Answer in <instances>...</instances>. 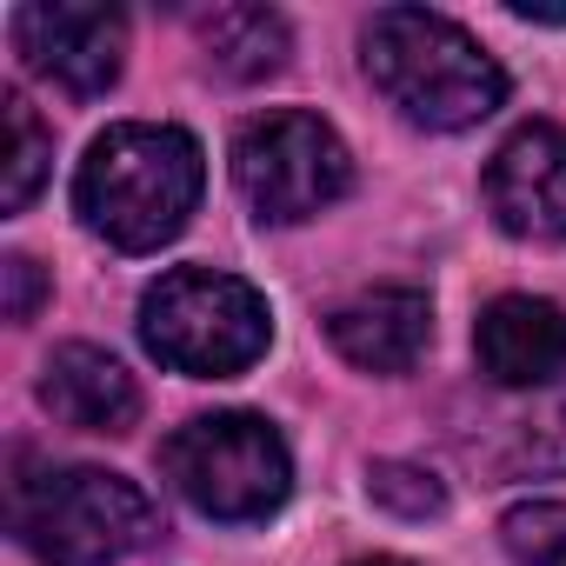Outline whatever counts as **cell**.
I'll return each mask as SVG.
<instances>
[{"label": "cell", "instance_id": "1", "mask_svg": "<svg viewBox=\"0 0 566 566\" xmlns=\"http://www.w3.org/2000/svg\"><path fill=\"white\" fill-rule=\"evenodd\" d=\"M200 187H207V160L187 127L127 120L87 147L74 174V207L107 247L154 253L187 227V213L200 207Z\"/></svg>", "mask_w": 566, "mask_h": 566}, {"label": "cell", "instance_id": "2", "mask_svg": "<svg viewBox=\"0 0 566 566\" xmlns=\"http://www.w3.org/2000/svg\"><path fill=\"white\" fill-rule=\"evenodd\" d=\"M367 74L413 127H433V134L480 127L506 101L500 61L467 28H453L447 14H427V8H380L374 14Z\"/></svg>", "mask_w": 566, "mask_h": 566}, {"label": "cell", "instance_id": "3", "mask_svg": "<svg viewBox=\"0 0 566 566\" xmlns=\"http://www.w3.org/2000/svg\"><path fill=\"white\" fill-rule=\"evenodd\" d=\"M8 513H14V539L48 566H114L160 533L154 500L107 467L28 473V460H21V473L8 486Z\"/></svg>", "mask_w": 566, "mask_h": 566}, {"label": "cell", "instance_id": "4", "mask_svg": "<svg viewBox=\"0 0 566 566\" xmlns=\"http://www.w3.org/2000/svg\"><path fill=\"white\" fill-rule=\"evenodd\" d=\"M266 294L220 266H174L140 301V340L154 360L193 380H233L266 354Z\"/></svg>", "mask_w": 566, "mask_h": 566}, {"label": "cell", "instance_id": "5", "mask_svg": "<svg viewBox=\"0 0 566 566\" xmlns=\"http://www.w3.org/2000/svg\"><path fill=\"white\" fill-rule=\"evenodd\" d=\"M160 473L180 486L187 506H200L207 520H266L280 500L294 493V460L260 413H207L187 420L167 447H160Z\"/></svg>", "mask_w": 566, "mask_h": 566}, {"label": "cell", "instance_id": "6", "mask_svg": "<svg viewBox=\"0 0 566 566\" xmlns=\"http://www.w3.org/2000/svg\"><path fill=\"white\" fill-rule=\"evenodd\" d=\"M233 180L260 220L294 227L354 187V160L321 114L280 107V114H260L233 134Z\"/></svg>", "mask_w": 566, "mask_h": 566}, {"label": "cell", "instance_id": "7", "mask_svg": "<svg viewBox=\"0 0 566 566\" xmlns=\"http://www.w3.org/2000/svg\"><path fill=\"white\" fill-rule=\"evenodd\" d=\"M14 48L21 61L54 81L74 101H94L120 81L127 54V21L120 8H87V0H61V8H21L14 14Z\"/></svg>", "mask_w": 566, "mask_h": 566}, {"label": "cell", "instance_id": "8", "mask_svg": "<svg viewBox=\"0 0 566 566\" xmlns=\"http://www.w3.org/2000/svg\"><path fill=\"white\" fill-rule=\"evenodd\" d=\"M486 207L513 240H566V134L526 120L486 160Z\"/></svg>", "mask_w": 566, "mask_h": 566}, {"label": "cell", "instance_id": "9", "mask_svg": "<svg viewBox=\"0 0 566 566\" xmlns=\"http://www.w3.org/2000/svg\"><path fill=\"white\" fill-rule=\"evenodd\" d=\"M327 340L360 374H407L433 340V307L420 287H367L347 307H334Z\"/></svg>", "mask_w": 566, "mask_h": 566}, {"label": "cell", "instance_id": "10", "mask_svg": "<svg viewBox=\"0 0 566 566\" xmlns=\"http://www.w3.org/2000/svg\"><path fill=\"white\" fill-rule=\"evenodd\" d=\"M480 367L493 387H546L566 367V314L533 294H506L473 327Z\"/></svg>", "mask_w": 566, "mask_h": 566}, {"label": "cell", "instance_id": "11", "mask_svg": "<svg viewBox=\"0 0 566 566\" xmlns=\"http://www.w3.org/2000/svg\"><path fill=\"white\" fill-rule=\"evenodd\" d=\"M41 407L61 420V427H74V433H127L134 420H140V387H134V374L114 360V354H101V347H61L54 360H48V374H41Z\"/></svg>", "mask_w": 566, "mask_h": 566}, {"label": "cell", "instance_id": "12", "mask_svg": "<svg viewBox=\"0 0 566 566\" xmlns=\"http://www.w3.org/2000/svg\"><path fill=\"white\" fill-rule=\"evenodd\" d=\"M193 34L227 81H260L287 61V21L266 14V8H213L193 21Z\"/></svg>", "mask_w": 566, "mask_h": 566}, {"label": "cell", "instance_id": "13", "mask_svg": "<svg viewBox=\"0 0 566 566\" xmlns=\"http://www.w3.org/2000/svg\"><path fill=\"white\" fill-rule=\"evenodd\" d=\"M0 114H8V193H0V207H8V213H28V200H34L41 180H48L54 134L41 127V114H34L21 94L0 101Z\"/></svg>", "mask_w": 566, "mask_h": 566}, {"label": "cell", "instance_id": "14", "mask_svg": "<svg viewBox=\"0 0 566 566\" xmlns=\"http://www.w3.org/2000/svg\"><path fill=\"white\" fill-rule=\"evenodd\" d=\"M500 539L520 566H566V506L559 500H526L500 520Z\"/></svg>", "mask_w": 566, "mask_h": 566}, {"label": "cell", "instance_id": "15", "mask_svg": "<svg viewBox=\"0 0 566 566\" xmlns=\"http://www.w3.org/2000/svg\"><path fill=\"white\" fill-rule=\"evenodd\" d=\"M374 500L380 506H394V513H407V520H427V513H440L447 506V493H440V480L433 473H420V467H407V460H387V467H374Z\"/></svg>", "mask_w": 566, "mask_h": 566}, {"label": "cell", "instance_id": "16", "mask_svg": "<svg viewBox=\"0 0 566 566\" xmlns=\"http://www.w3.org/2000/svg\"><path fill=\"white\" fill-rule=\"evenodd\" d=\"M8 321H34V307H41V266L28 260V253H8Z\"/></svg>", "mask_w": 566, "mask_h": 566}, {"label": "cell", "instance_id": "17", "mask_svg": "<svg viewBox=\"0 0 566 566\" xmlns=\"http://www.w3.org/2000/svg\"><path fill=\"white\" fill-rule=\"evenodd\" d=\"M360 566H407V559H360Z\"/></svg>", "mask_w": 566, "mask_h": 566}]
</instances>
